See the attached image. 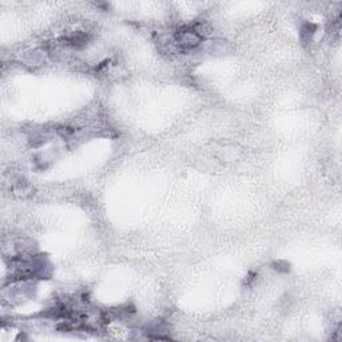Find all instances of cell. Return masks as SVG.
Here are the masks:
<instances>
[{
    "label": "cell",
    "instance_id": "obj_1",
    "mask_svg": "<svg viewBox=\"0 0 342 342\" xmlns=\"http://www.w3.org/2000/svg\"><path fill=\"white\" fill-rule=\"evenodd\" d=\"M176 42L184 47H195L199 44L200 35L195 31H184L176 34Z\"/></svg>",
    "mask_w": 342,
    "mask_h": 342
}]
</instances>
